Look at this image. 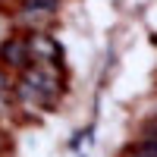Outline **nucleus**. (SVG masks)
<instances>
[{
    "mask_svg": "<svg viewBox=\"0 0 157 157\" xmlns=\"http://www.w3.org/2000/svg\"><path fill=\"white\" fill-rule=\"evenodd\" d=\"M29 41H19V38H13V41H3L0 47V60L10 63V66H25L29 63Z\"/></svg>",
    "mask_w": 157,
    "mask_h": 157,
    "instance_id": "f257e3e1",
    "label": "nucleus"
},
{
    "mask_svg": "<svg viewBox=\"0 0 157 157\" xmlns=\"http://www.w3.org/2000/svg\"><path fill=\"white\" fill-rule=\"evenodd\" d=\"M10 88H13V78L6 69H0V94H10Z\"/></svg>",
    "mask_w": 157,
    "mask_h": 157,
    "instance_id": "20e7f679",
    "label": "nucleus"
},
{
    "mask_svg": "<svg viewBox=\"0 0 157 157\" xmlns=\"http://www.w3.org/2000/svg\"><path fill=\"white\" fill-rule=\"evenodd\" d=\"M60 0H25V6L29 10H54Z\"/></svg>",
    "mask_w": 157,
    "mask_h": 157,
    "instance_id": "7ed1b4c3",
    "label": "nucleus"
},
{
    "mask_svg": "<svg viewBox=\"0 0 157 157\" xmlns=\"http://www.w3.org/2000/svg\"><path fill=\"white\" fill-rule=\"evenodd\" d=\"M29 54L32 57H44V60H57L60 57V47L50 41V38L35 35V38H29Z\"/></svg>",
    "mask_w": 157,
    "mask_h": 157,
    "instance_id": "f03ea898",
    "label": "nucleus"
}]
</instances>
